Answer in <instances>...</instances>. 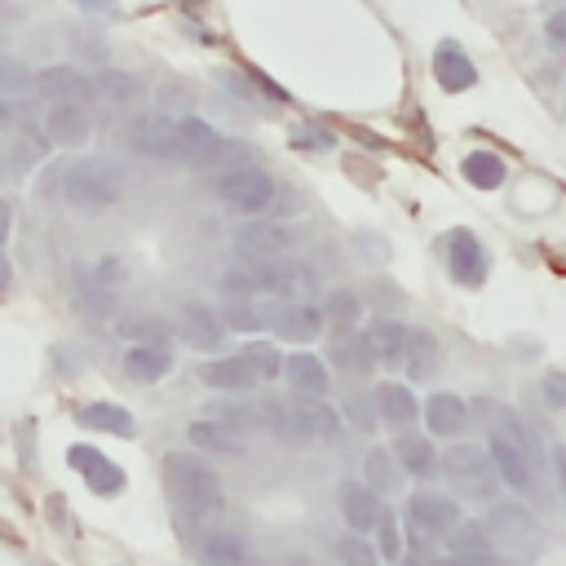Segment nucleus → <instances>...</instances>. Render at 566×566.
<instances>
[{
  "mask_svg": "<svg viewBox=\"0 0 566 566\" xmlns=\"http://www.w3.org/2000/svg\"><path fill=\"white\" fill-rule=\"evenodd\" d=\"M371 535H376V553L380 557H402V531H398V517L389 509L380 513V522H376Z\"/></svg>",
  "mask_w": 566,
  "mask_h": 566,
  "instance_id": "nucleus-45",
  "label": "nucleus"
},
{
  "mask_svg": "<svg viewBox=\"0 0 566 566\" xmlns=\"http://www.w3.org/2000/svg\"><path fill=\"white\" fill-rule=\"evenodd\" d=\"M190 349H221L226 345V323H221V310H212L208 301H186L181 314H177V327H172Z\"/></svg>",
  "mask_w": 566,
  "mask_h": 566,
  "instance_id": "nucleus-11",
  "label": "nucleus"
},
{
  "mask_svg": "<svg viewBox=\"0 0 566 566\" xmlns=\"http://www.w3.org/2000/svg\"><path fill=\"white\" fill-rule=\"evenodd\" d=\"M217 142H221V137H217V128H212L208 119H195V115H181V119H177V159L203 168V164L212 159Z\"/></svg>",
  "mask_w": 566,
  "mask_h": 566,
  "instance_id": "nucleus-27",
  "label": "nucleus"
},
{
  "mask_svg": "<svg viewBox=\"0 0 566 566\" xmlns=\"http://www.w3.org/2000/svg\"><path fill=\"white\" fill-rule=\"evenodd\" d=\"M13 124H27L22 97H0V128H13Z\"/></svg>",
  "mask_w": 566,
  "mask_h": 566,
  "instance_id": "nucleus-49",
  "label": "nucleus"
},
{
  "mask_svg": "<svg viewBox=\"0 0 566 566\" xmlns=\"http://www.w3.org/2000/svg\"><path fill=\"white\" fill-rule=\"evenodd\" d=\"M119 336L128 345H168L172 327L159 314H128V318H119Z\"/></svg>",
  "mask_w": 566,
  "mask_h": 566,
  "instance_id": "nucleus-37",
  "label": "nucleus"
},
{
  "mask_svg": "<svg viewBox=\"0 0 566 566\" xmlns=\"http://www.w3.org/2000/svg\"><path fill=\"white\" fill-rule=\"evenodd\" d=\"M553 473H557V486L566 495V447H553Z\"/></svg>",
  "mask_w": 566,
  "mask_h": 566,
  "instance_id": "nucleus-52",
  "label": "nucleus"
},
{
  "mask_svg": "<svg viewBox=\"0 0 566 566\" xmlns=\"http://www.w3.org/2000/svg\"><path fill=\"white\" fill-rule=\"evenodd\" d=\"M336 504H340V517H345V526H349L354 535H371L376 522H380V513H385L380 495H376L367 482H358V478H345V482L336 486Z\"/></svg>",
  "mask_w": 566,
  "mask_h": 566,
  "instance_id": "nucleus-14",
  "label": "nucleus"
},
{
  "mask_svg": "<svg viewBox=\"0 0 566 566\" xmlns=\"http://www.w3.org/2000/svg\"><path fill=\"white\" fill-rule=\"evenodd\" d=\"M66 460H71V469L88 482V491L93 495H115V491H124V469L111 460V455H102L97 447H84V442H75L71 451H66Z\"/></svg>",
  "mask_w": 566,
  "mask_h": 566,
  "instance_id": "nucleus-16",
  "label": "nucleus"
},
{
  "mask_svg": "<svg viewBox=\"0 0 566 566\" xmlns=\"http://www.w3.org/2000/svg\"><path fill=\"white\" fill-rule=\"evenodd\" d=\"M442 566H509L500 553H486V557H447Z\"/></svg>",
  "mask_w": 566,
  "mask_h": 566,
  "instance_id": "nucleus-51",
  "label": "nucleus"
},
{
  "mask_svg": "<svg viewBox=\"0 0 566 566\" xmlns=\"http://www.w3.org/2000/svg\"><path fill=\"white\" fill-rule=\"evenodd\" d=\"M455 522H460V500L455 495H442V491H429V486L407 495V531L411 535L442 539Z\"/></svg>",
  "mask_w": 566,
  "mask_h": 566,
  "instance_id": "nucleus-7",
  "label": "nucleus"
},
{
  "mask_svg": "<svg viewBox=\"0 0 566 566\" xmlns=\"http://www.w3.org/2000/svg\"><path fill=\"white\" fill-rule=\"evenodd\" d=\"M199 380L208 389H221V394H252L256 389V376L248 371V363L239 354H221V358L199 363Z\"/></svg>",
  "mask_w": 566,
  "mask_h": 566,
  "instance_id": "nucleus-26",
  "label": "nucleus"
},
{
  "mask_svg": "<svg viewBox=\"0 0 566 566\" xmlns=\"http://www.w3.org/2000/svg\"><path fill=\"white\" fill-rule=\"evenodd\" d=\"M327 367H336V371L349 376V380H363V376H371L376 354H371V345H367L363 332L336 327V332H332V345H327Z\"/></svg>",
  "mask_w": 566,
  "mask_h": 566,
  "instance_id": "nucleus-17",
  "label": "nucleus"
},
{
  "mask_svg": "<svg viewBox=\"0 0 566 566\" xmlns=\"http://www.w3.org/2000/svg\"><path fill=\"white\" fill-rule=\"evenodd\" d=\"M62 172H66V164H57V159L44 164L40 168V181H35V199H49L53 190H62Z\"/></svg>",
  "mask_w": 566,
  "mask_h": 566,
  "instance_id": "nucleus-47",
  "label": "nucleus"
},
{
  "mask_svg": "<svg viewBox=\"0 0 566 566\" xmlns=\"http://www.w3.org/2000/svg\"><path fill=\"white\" fill-rule=\"evenodd\" d=\"M486 455H491V464H495V478H500V486H513L517 495H535V464L500 433V429H491V438H486Z\"/></svg>",
  "mask_w": 566,
  "mask_h": 566,
  "instance_id": "nucleus-13",
  "label": "nucleus"
},
{
  "mask_svg": "<svg viewBox=\"0 0 566 566\" xmlns=\"http://www.w3.org/2000/svg\"><path fill=\"white\" fill-rule=\"evenodd\" d=\"M438 358H442L438 336L424 332V327H411V336H407V354H402V363H398V367L407 371V380H429L433 367H438Z\"/></svg>",
  "mask_w": 566,
  "mask_h": 566,
  "instance_id": "nucleus-31",
  "label": "nucleus"
},
{
  "mask_svg": "<svg viewBox=\"0 0 566 566\" xmlns=\"http://www.w3.org/2000/svg\"><path fill=\"white\" fill-rule=\"evenodd\" d=\"M363 482H367L376 495H394V491L402 486V469H398V460H394L389 447H371V451L363 455Z\"/></svg>",
  "mask_w": 566,
  "mask_h": 566,
  "instance_id": "nucleus-33",
  "label": "nucleus"
},
{
  "mask_svg": "<svg viewBox=\"0 0 566 566\" xmlns=\"http://www.w3.org/2000/svg\"><path fill=\"white\" fill-rule=\"evenodd\" d=\"M371 402H376L380 424L394 429V433H402V429H411V424L420 420V402H416V394L407 389V380H380L376 394H371Z\"/></svg>",
  "mask_w": 566,
  "mask_h": 566,
  "instance_id": "nucleus-21",
  "label": "nucleus"
},
{
  "mask_svg": "<svg viewBox=\"0 0 566 566\" xmlns=\"http://www.w3.org/2000/svg\"><path fill=\"white\" fill-rule=\"evenodd\" d=\"M186 442L195 451H208V455H248V438L243 429L217 420V416H203V420H190L186 424Z\"/></svg>",
  "mask_w": 566,
  "mask_h": 566,
  "instance_id": "nucleus-22",
  "label": "nucleus"
},
{
  "mask_svg": "<svg viewBox=\"0 0 566 566\" xmlns=\"http://www.w3.org/2000/svg\"><path fill=\"white\" fill-rule=\"evenodd\" d=\"M323 318H332L336 327H358L363 323V296L354 287H332L323 296Z\"/></svg>",
  "mask_w": 566,
  "mask_h": 566,
  "instance_id": "nucleus-39",
  "label": "nucleus"
},
{
  "mask_svg": "<svg viewBox=\"0 0 566 566\" xmlns=\"http://www.w3.org/2000/svg\"><path fill=\"white\" fill-rule=\"evenodd\" d=\"M433 80H438L442 93H464V88L478 84V66H473V57L455 40H442L433 49Z\"/></svg>",
  "mask_w": 566,
  "mask_h": 566,
  "instance_id": "nucleus-24",
  "label": "nucleus"
},
{
  "mask_svg": "<svg viewBox=\"0 0 566 566\" xmlns=\"http://www.w3.org/2000/svg\"><path fill=\"white\" fill-rule=\"evenodd\" d=\"M31 93L44 97V106H53V102H80V106H88V102H97V80L88 71H80L75 62H57V66L35 71Z\"/></svg>",
  "mask_w": 566,
  "mask_h": 566,
  "instance_id": "nucleus-9",
  "label": "nucleus"
},
{
  "mask_svg": "<svg viewBox=\"0 0 566 566\" xmlns=\"http://www.w3.org/2000/svg\"><path fill=\"white\" fill-rule=\"evenodd\" d=\"M199 562L203 566H256L248 535L234 526H208L199 535Z\"/></svg>",
  "mask_w": 566,
  "mask_h": 566,
  "instance_id": "nucleus-19",
  "label": "nucleus"
},
{
  "mask_svg": "<svg viewBox=\"0 0 566 566\" xmlns=\"http://www.w3.org/2000/svg\"><path fill=\"white\" fill-rule=\"evenodd\" d=\"M336 566H380V553L371 544V535H340L336 539Z\"/></svg>",
  "mask_w": 566,
  "mask_h": 566,
  "instance_id": "nucleus-42",
  "label": "nucleus"
},
{
  "mask_svg": "<svg viewBox=\"0 0 566 566\" xmlns=\"http://www.w3.org/2000/svg\"><path fill=\"white\" fill-rule=\"evenodd\" d=\"M93 133V106H80V102H53L44 111V137L57 142V146H80L88 142Z\"/></svg>",
  "mask_w": 566,
  "mask_h": 566,
  "instance_id": "nucleus-23",
  "label": "nucleus"
},
{
  "mask_svg": "<svg viewBox=\"0 0 566 566\" xmlns=\"http://www.w3.org/2000/svg\"><path fill=\"white\" fill-rule=\"evenodd\" d=\"M239 358L248 363V371L256 376V385H261V380H274V376H283V349H279L274 340H248Z\"/></svg>",
  "mask_w": 566,
  "mask_h": 566,
  "instance_id": "nucleus-38",
  "label": "nucleus"
},
{
  "mask_svg": "<svg viewBox=\"0 0 566 566\" xmlns=\"http://www.w3.org/2000/svg\"><path fill=\"white\" fill-rule=\"evenodd\" d=\"M460 172H464V181L478 186V190H495V186H504V177H509V168H504V159H500L495 150H469L464 164H460Z\"/></svg>",
  "mask_w": 566,
  "mask_h": 566,
  "instance_id": "nucleus-35",
  "label": "nucleus"
},
{
  "mask_svg": "<svg viewBox=\"0 0 566 566\" xmlns=\"http://www.w3.org/2000/svg\"><path fill=\"white\" fill-rule=\"evenodd\" d=\"M212 186H217V199L239 217H265L274 208V195H279V181L261 164L221 172V177H212Z\"/></svg>",
  "mask_w": 566,
  "mask_h": 566,
  "instance_id": "nucleus-5",
  "label": "nucleus"
},
{
  "mask_svg": "<svg viewBox=\"0 0 566 566\" xmlns=\"http://www.w3.org/2000/svg\"><path fill=\"white\" fill-rule=\"evenodd\" d=\"M402 566H442V562H433L429 553H411V548H407V557H402Z\"/></svg>",
  "mask_w": 566,
  "mask_h": 566,
  "instance_id": "nucleus-55",
  "label": "nucleus"
},
{
  "mask_svg": "<svg viewBox=\"0 0 566 566\" xmlns=\"http://www.w3.org/2000/svg\"><path fill=\"white\" fill-rule=\"evenodd\" d=\"M221 323H226V332H261L265 327V305H256V301H226Z\"/></svg>",
  "mask_w": 566,
  "mask_h": 566,
  "instance_id": "nucleus-43",
  "label": "nucleus"
},
{
  "mask_svg": "<svg viewBox=\"0 0 566 566\" xmlns=\"http://www.w3.org/2000/svg\"><path fill=\"white\" fill-rule=\"evenodd\" d=\"M420 420H424L429 438H451V442H455V438L469 429V402H464L460 394L438 389V394H429V398L420 402Z\"/></svg>",
  "mask_w": 566,
  "mask_h": 566,
  "instance_id": "nucleus-18",
  "label": "nucleus"
},
{
  "mask_svg": "<svg viewBox=\"0 0 566 566\" xmlns=\"http://www.w3.org/2000/svg\"><path fill=\"white\" fill-rule=\"evenodd\" d=\"M261 424H265L279 442H310L305 429H301V420H296V411H292V402H265V407H261Z\"/></svg>",
  "mask_w": 566,
  "mask_h": 566,
  "instance_id": "nucleus-40",
  "label": "nucleus"
},
{
  "mask_svg": "<svg viewBox=\"0 0 566 566\" xmlns=\"http://www.w3.org/2000/svg\"><path fill=\"white\" fill-rule=\"evenodd\" d=\"M349 416L358 420V429H371V416H367V407H363V398H354V402H349Z\"/></svg>",
  "mask_w": 566,
  "mask_h": 566,
  "instance_id": "nucleus-54",
  "label": "nucleus"
},
{
  "mask_svg": "<svg viewBox=\"0 0 566 566\" xmlns=\"http://www.w3.org/2000/svg\"><path fill=\"white\" fill-rule=\"evenodd\" d=\"M164 486H168V500L186 517H212L226 504V486H221L217 469L203 464L199 455H186V451L164 455Z\"/></svg>",
  "mask_w": 566,
  "mask_h": 566,
  "instance_id": "nucleus-1",
  "label": "nucleus"
},
{
  "mask_svg": "<svg viewBox=\"0 0 566 566\" xmlns=\"http://www.w3.org/2000/svg\"><path fill=\"white\" fill-rule=\"evenodd\" d=\"M292 411H296V420H301V429H305V438H336L340 433V411L327 402V398H301V394H292Z\"/></svg>",
  "mask_w": 566,
  "mask_h": 566,
  "instance_id": "nucleus-30",
  "label": "nucleus"
},
{
  "mask_svg": "<svg viewBox=\"0 0 566 566\" xmlns=\"http://www.w3.org/2000/svg\"><path fill=\"white\" fill-rule=\"evenodd\" d=\"M124 146L142 159L168 164V159H177V119L168 111H142L124 124Z\"/></svg>",
  "mask_w": 566,
  "mask_h": 566,
  "instance_id": "nucleus-6",
  "label": "nucleus"
},
{
  "mask_svg": "<svg viewBox=\"0 0 566 566\" xmlns=\"http://www.w3.org/2000/svg\"><path fill=\"white\" fill-rule=\"evenodd\" d=\"M124 283H128V270H124L119 256L97 261V270H93L88 283H84V305H88V314H93V318H115V301H119Z\"/></svg>",
  "mask_w": 566,
  "mask_h": 566,
  "instance_id": "nucleus-15",
  "label": "nucleus"
},
{
  "mask_svg": "<svg viewBox=\"0 0 566 566\" xmlns=\"http://www.w3.org/2000/svg\"><path fill=\"white\" fill-rule=\"evenodd\" d=\"M234 248L243 261H283L292 248V230L265 217H248V226H239L234 234Z\"/></svg>",
  "mask_w": 566,
  "mask_h": 566,
  "instance_id": "nucleus-10",
  "label": "nucleus"
},
{
  "mask_svg": "<svg viewBox=\"0 0 566 566\" xmlns=\"http://www.w3.org/2000/svg\"><path fill=\"white\" fill-rule=\"evenodd\" d=\"M248 164H256V150L248 146V142H217V150H212V159L203 164L212 177H221V172H234V168H248Z\"/></svg>",
  "mask_w": 566,
  "mask_h": 566,
  "instance_id": "nucleus-41",
  "label": "nucleus"
},
{
  "mask_svg": "<svg viewBox=\"0 0 566 566\" xmlns=\"http://www.w3.org/2000/svg\"><path fill=\"white\" fill-rule=\"evenodd\" d=\"M62 199L75 212L97 217V212H106V208H115L124 199V172L111 159H102V155L80 159V164H66V172H62Z\"/></svg>",
  "mask_w": 566,
  "mask_h": 566,
  "instance_id": "nucleus-2",
  "label": "nucleus"
},
{
  "mask_svg": "<svg viewBox=\"0 0 566 566\" xmlns=\"http://www.w3.org/2000/svg\"><path fill=\"white\" fill-rule=\"evenodd\" d=\"M438 460H442V473H447V486H451L455 500H495L500 478H495V464H491V455L482 447L455 442Z\"/></svg>",
  "mask_w": 566,
  "mask_h": 566,
  "instance_id": "nucleus-4",
  "label": "nucleus"
},
{
  "mask_svg": "<svg viewBox=\"0 0 566 566\" xmlns=\"http://www.w3.org/2000/svg\"><path fill=\"white\" fill-rule=\"evenodd\" d=\"M9 226H13V212H9V203L0 199V248H4V239H9Z\"/></svg>",
  "mask_w": 566,
  "mask_h": 566,
  "instance_id": "nucleus-56",
  "label": "nucleus"
},
{
  "mask_svg": "<svg viewBox=\"0 0 566 566\" xmlns=\"http://www.w3.org/2000/svg\"><path fill=\"white\" fill-rule=\"evenodd\" d=\"M442 539H447V553H451V557H486V553H495L486 522H469V517H460Z\"/></svg>",
  "mask_w": 566,
  "mask_h": 566,
  "instance_id": "nucleus-34",
  "label": "nucleus"
},
{
  "mask_svg": "<svg viewBox=\"0 0 566 566\" xmlns=\"http://www.w3.org/2000/svg\"><path fill=\"white\" fill-rule=\"evenodd\" d=\"M31 84H35V71L0 53V97H31Z\"/></svg>",
  "mask_w": 566,
  "mask_h": 566,
  "instance_id": "nucleus-44",
  "label": "nucleus"
},
{
  "mask_svg": "<svg viewBox=\"0 0 566 566\" xmlns=\"http://www.w3.org/2000/svg\"><path fill=\"white\" fill-rule=\"evenodd\" d=\"M367 345H371V354H376V363H385V367H398L402 363V354H407V336H411V327L402 323V318H371L367 323Z\"/></svg>",
  "mask_w": 566,
  "mask_h": 566,
  "instance_id": "nucleus-28",
  "label": "nucleus"
},
{
  "mask_svg": "<svg viewBox=\"0 0 566 566\" xmlns=\"http://www.w3.org/2000/svg\"><path fill=\"white\" fill-rule=\"evenodd\" d=\"M172 371V349L168 345H128L124 349V376L137 385H155Z\"/></svg>",
  "mask_w": 566,
  "mask_h": 566,
  "instance_id": "nucleus-29",
  "label": "nucleus"
},
{
  "mask_svg": "<svg viewBox=\"0 0 566 566\" xmlns=\"http://www.w3.org/2000/svg\"><path fill=\"white\" fill-rule=\"evenodd\" d=\"M283 376H287L292 394H301V398H327L332 394V367L318 354H310L305 345L296 354H283Z\"/></svg>",
  "mask_w": 566,
  "mask_h": 566,
  "instance_id": "nucleus-20",
  "label": "nucleus"
},
{
  "mask_svg": "<svg viewBox=\"0 0 566 566\" xmlns=\"http://www.w3.org/2000/svg\"><path fill=\"white\" fill-rule=\"evenodd\" d=\"M539 389H544V402L548 407H566V371H548L539 380Z\"/></svg>",
  "mask_w": 566,
  "mask_h": 566,
  "instance_id": "nucleus-48",
  "label": "nucleus"
},
{
  "mask_svg": "<svg viewBox=\"0 0 566 566\" xmlns=\"http://www.w3.org/2000/svg\"><path fill=\"white\" fill-rule=\"evenodd\" d=\"M438 248H442L451 283H460V287H482L486 283V248L473 230H464V226L447 230V239H438Z\"/></svg>",
  "mask_w": 566,
  "mask_h": 566,
  "instance_id": "nucleus-8",
  "label": "nucleus"
},
{
  "mask_svg": "<svg viewBox=\"0 0 566 566\" xmlns=\"http://www.w3.org/2000/svg\"><path fill=\"white\" fill-rule=\"evenodd\" d=\"M389 451H394L402 478H429V473L438 469V447H433L429 433L402 429V433H394V447H389Z\"/></svg>",
  "mask_w": 566,
  "mask_h": 566,
  "instance_id": "nucleus-25",
  "label": "nucleus"
},
{
  "mask_svg": "<svg viewBox=\"0 0 566 566\" xmlns=\"http://www.w3.org/2000/svg\"><path fill=\"white\" fill-rule=\"evenodd\" d=\"M80 424H88L97 433H115V438H133L137 433L133 411L119 407V402H88V407H80Z\"/></svg>",
  "mask_w": 566,
  "mask_h": 566,
  "instance_id": "nucleus-32",
  "label": "nucleus"
},
{
  "mask_svg": "<svg viewBox=\"0 0 566 566\" xmlns=\"http://www.w3.org/2000/svg\"><path fill=\"white\" fill-rule=\"evenodd\" d=\"M544 35H548V44L566 49V9H553V13H548V22H544Z\"/></svg>",
  "mask_w": 566,
  "mask_h": 566,
  "instance_id": "nucleus-50",
  "label": "nucleus"
},
{
  "mask_svg": "<svg viewBox=\"0 0 566 566\" xmlns=\"http://www.w3.org/2000/svg\"><path fill=\"white\" fill-rule=\"evenodd\" d=\"M93 80H97V102H106V106H115V111L133 106L137 93H142V80L128 75V71H111V66H106V71H97Z\"/></svg>",
  "mask_w": 566,
  "mask_h": 566,
  "instance_id": "nucleus-36",
  "label": "nucleus"
},
{
  "mask_svg": "<svg viewBox=\"0 0 566 566\" xmlns=\"http://www.w3.org/2000/svg\"><path fill=\"white\" fill-rule=\"evenodd\" d=\"M265 323L274 327L279 340H287V345L301 349V345H310V340L323 332V310L310 305V301H283L279 310L265 314Z\"/></svg>",
  "mask_w": 566,
  "mask_h": 566,
  "instance_id": "nucleus-12",
  "label": "nucleus"
},
{
  "mask_svg": "<svg viewBox=\"0 0 566 566\" xmlns=\"http://www.w3.org/2000/svg\"><path fill=\"white\" fill-rule=\"evenodd\" d=\"M486 531H491L495 553H500L509 566H526V562H535L539 548H544V531H539L535 513H531L522 500H500V504H491Z\"/></svg>",
  "mask_w": 566,
  "mask_h": 566,
  "instance_id": "nucleus-3",
  "label": "nucleus"
},
{
  "mask_svg": "<svg viewBox=\"0 0 566 566\" xmlns=\"http://www.w3.org/2000/svg\"><path fill=\"white\" fill-rule=\"evenodd\" d=\"M217 287L226 292V301H252V296H256V287H252V274H248V265H239V270H221Z\"/></svg>",
  "mask_w": 566,
  "mask_h": 566,
  "instance_id": "nucleus-46",
  "label": "nucleus"
},
{
  "mask_svg": "<svg viewBox=\"0 0 566 566\" xmlns=\"http://www.w3.org/2000/svg\"><path fill=\"white\" fill-rule=\"evenodd\" d=\"M71 4H80L88 13H115V0H71Z\"/></svg>",
  "mask_w": 566,
  "mask_h": 566,
  "instance_id": "nucleus-53",
  "label": "nucleus"
}]
</instances>
